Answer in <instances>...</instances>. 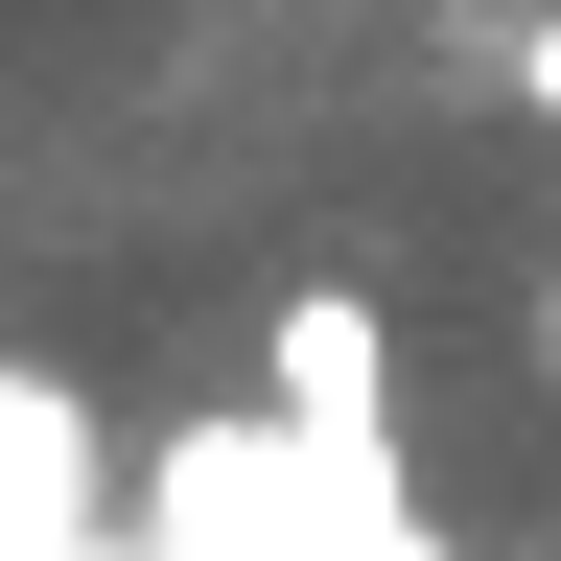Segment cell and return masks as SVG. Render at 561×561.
I'll list each match as a JSON object with an SVG mask.
<instances>
[{"label": "cell", "mask_w": 561, "mask_h": 561, "mask_svg": "<svg viewBox=\"0 0 561 561\" xmlns=\"http://www.w3.org/2000/svg\"><path fill=\"white\" fill-rule=\"evenodd\" d=\"M257 398L305 421V445L398 468V305H375V280H280V305H257Z\"/></svg>", "instance_id": "cell-1"}, {"label": "cell", "mask_w": 561, "mask_h": 561, "mask_svg": "<svg viewBox=\"0 0 561 561\" xmlns=\"http://www.w3.org/2000/svg\"><path fill=\"white\" fill-rule=\"evenodd\" d=\"M515 117L561 140V0H538V24H515Z\"/></svg>", "instance_id": "cell-2"}]
</instances>
